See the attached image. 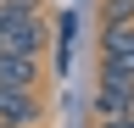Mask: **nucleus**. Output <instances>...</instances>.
I'll list each match as a JSON object with an SVG mask.
<instances>
[{
	"mask_svg": "<svg viewBox=\"0 0 134 128\" xmlns=\"http://www.w3.org/2000/svg\"><path fill=\"white\" fill-rule=\"evenodd\" d=\"M100 61H117V67L134 72V22H100Z\"/></svg>",
	"mask_w": 134,
	"mask_h": 128,
	"instance_id": "20e7f679",
	"label": "nucleus"
},
{
	"mask_svg": "<svg viewBox=\"0 0 134 128\" xmlns=\"http://www.w3.org/2000/svg\"><path fill=\"white\" fill-rule=\"evenodd\" d=\"M39 56H0V89H39Z\"/></svg>",
	"mask_w": 134,
	"mask_h": 128,
	"instance_id": "39448f33",
	"label": "nucleus"
},
{
	"mask_svg": "<svg viewBox=\"0 0 134 128\" xmlns=\"http://www.w3.org/2000/svg\"><path fill=\"white\" fill-rule=\"evenodd\" d=\"M95 117H112V111H134V72L129 67H117V61H100L95 56Z\"/></svg>",
	"mask_w": 134,
	"mask_h": 128,
	"instance_id": "f03ea898",
	"label": "nucleus"
},
{
	"mask_svg": "<svg viewBox=\"0 0 134 128\" xmlns=\"http://www.w3.org/2000/svg\"><path fill=\"white\" fill-rule=\"evenodd\" d=\"M34 128H39V123H34Z\"/></svg>",
	"mask_w": 134,
	"mask_h": 128,
	"instance_id": "1a4fd4ad",
	"label": "nucleus"
},
{
	"mask_svg": "<svg viewBox=\"0 0 134 128\" xmlns=\"http://www.w3.org/2000/svg\"><path fill=\"white\" fill-rule=\"evenodd\" d=\"M100 22H134V0H100Z\"/></svg>",
	"mask_w": 134,
	"mask_h": 128,
	"instance_id": "423d86ee",
	"label": "nucleus"
},
{
	"mask_svg": "<svg viewBox=\"0 0 134 128\" xmlns=\"http://www.w3.org/2000/svg\"><path fill=\"white\" fill-rule=\"evenodd\" d=\"M100 128H134V111H112V117H100Z\"/></svg>",
	"mask_w": 134,
	"mask_h": 128,
	"instance_id": "0eeeda50",
	"label": "nucleus"
},
{
	"mask_svg": "<svg viewBox=\"0 0 134 128\" xmlns=\"http://www.w3.org/2000/svg\"><path fill=\"white\" fill-rule=\"evenodd\" d=\"M39 123V89H0V128H34Z\"/></svg>",
	"mask_w": 134,
	"mask_h": 128,
	"instance_id": "7ed1b4c3",
	"label": "nucleus"
},
{
	"mask_svg": "<svg viewBox=\"0 0 134 128\" xmlns=\"http://www.w3.org/2000/svg\"><path fill=\"white\" fill-rule=\"evenodd\" d=\"M45 45H50V22L39 17V6L0 0V56H39Z\"/></svg>",
	"mask_w": 134,
	"mask_h": 128,
	"instance_id": "f257e3e1",
	"label": "nucleus"
},
{
	"mask_svg": "<svg viewBox=\"0 0 134 128\" xmlns=\"http://www.w3.org/2000/svg\"><path fill=\"white\" fill-rule=\"evenodd\" d=\"M11 6H39V0H11Z\"/></svg>",
	"mask_w": 134,
	"mask_h": 128,
	"instance_id": "6e6552de",
	"label": "nucleus"
}]
</instances>
